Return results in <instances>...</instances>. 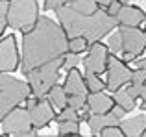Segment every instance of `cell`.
<instances>
[{"mask_svg": "<svg viewBox=\"0 0 146 137\" xmlns=\"http://www.w3.org/2000/svg\"><path fill=\"white\" fill-rule=\"evenodd\" d=\"M68 54V37L59 22L50 17H39L30 32L22 33L21 68L24 74Z\"/></svg>", "mask_w": 146, "mask_h": 137, "instance_id": "6da1fadb", "label": "cell"}, {"mask_svg": "<svg viewBox=\"0 0 146 137\" xmlns=\"http://www.w3.org/2000/svg\"><path fill=\"white\" fill-rule=\"evenodd\" d=\"M56 15H57V21H59V26L65 30L68 39H72V37H85L91 45L102 41L104 37L109 35L118 26L117 19L111 17L106 9H100L93 15H87V13L74 9L68 4V6L57 9Z\"/></svg>", "mask_w": 146, "mask_h": 137, "instance_id": "7a4b0ae2", "label": "cell"}, {"mask_svg": "<svg viewBox=\"0 0 146 137\" xmlns=\"http://www.w3.org/2000/svg\"><path fill=\"white\" fill-rule=\"evenodd\" d=\"M32 96V89L26 82L9 74H0V122L19 104Z\"/></svg>", "mask_w": 146, "mask_h": 137, "instance_id": "3957f363", "label": "cell"}, {"mask_svg": "<svg viewBox=\"0 0 146 137\" xmlns=\"http://www.w3.org/2000/svg\"><path fill=\"white\" fill-rule=\"evenodd\" d=\"M65 63V56L63 58H57L54 61L46 63V65L39 67V68H33L32 72L26 74L28 78V85L32 89V94L37 98H46V94L50 93L54 85H57L59 82V70L63 68Z\"/></svg>", "mask_w": 146, "mask_h": 137, "instance_id": "277c9868", "label": "cell"}, {"mask_svg": "<svg viewBox=\"0 0 146 137\" xmlns=\"http://www.w3.org/2000/svg\"><path fill=\"white\" fill-rule=\"evenodd\" d=\"M39 17L41 15L37 0H9V9L6 17L9 28L26 33L37 24Z\"/></svg>", "mask_w": 146, "mask_h": 137, "instance_id": "5b68a950", "label": "cell"}, {"mask_svg": "<svg viewBox=\"0 0 146 137\" xmlns=\"http://www.w3.org/2000/svg\"><path fill=\"white\" fill-rule=\"evenodd\" d=\"M118 33L122 39V52L124 61H135L146 50V32L144 28H128L118 26Z\"/></svg>", "mask_w": 146, "mask_h": 137, "instance_id": "8992f818", "label": "cell"}, {"mask_svg": "<svg viewBox=\"0 0 146 137\" xmlns=\"http://www.w3.org/2000/svg\"><path fill=\"white\" fill-rule=\"evenodd\" d=\"M131 74L133 70L126 65L124 59L117 58V56H111L109 63H107V70H106V89L111 93H117L120 91L124 85H128L131 82Z\"/></svg>", "mask_w": 146, "mask_h": 137, "instance_id": "52a82bcc", "label": "cell"}, {"mask_svg": "<svg viewBox=\"0 0 146 137\" xmlns=\"http://www.w3.org/2000/svg\"><path fill=\"white\" fill-rule=\"evenodd\" d=\"M109 58H111V52H109L107 45H104L102 41L93 43L91 48L87 50V56L83 58L85 74H100V72H106Z\"/></svg>", "mask_w": 146, "mask_h": 137, "instance_id": "ba28073f", "label": "cell"}, {"mask_svg": "<svg viewBox=\"0 0 146 137\" xmlns=\"http://www.w3.org/2000/svg\"><path fill=\"white\" fill-rule=\"evenodd\" d=\"M21 65V54H19L17 39L13 33L0 39V74L15 72Z\"/></svg>", "mask_w": 146, "mask_h": 137, "instance_id": "9c48e42d", "label": "cell"}, {"mask_svg": "<svg viewBox=\"0 0 146 137\" xmlns=\"http://www.w3.org/2000/svg\"><path fill=\"white\" fill-rule=\"evenodd\" d=\"M0 124H2V132L6 135H15V134H21V132L33 130L28 109L21 108V106H17L15 109H11V111L4 117V120Z\"/></svg>", "mask_w": 146, "mask_h": 137, "instance_id": "30bf717a", "label": "cell"}, {"mask_svg": "<svg viewBox=\"0 0 146 137\" xmlns=\"http://www.w3.org/2000/svg\"><path fill=\"white\" fill-rule=\"evenodd\" d=\"M28 113H30V120H32L33 130H43V128H46L48 124L57 117L54 106L50 104L46 98H41L33 108L28 109Z\"/></svg>", "mask_w": 146, "mask_h": 137, "instance_id": "8fae6325", "label": "cell"}, {"mask_svg": "<svg viewBox=\"0 0 146 137\" xmlns=\"http://www.w3.org/2000/svg\"><path fill=\"white\" fill-rule=\"evenodd\" d=\"M117 22L118 26H128V28H139L143 22H146V13L139 6H122L120 11L117 13Z\"/></svg>", "mask_w": 146, "mask_h": 137, "instance_id": "7c38bea8", "label": "cell"}, {"mask_svg": "<svg viewBox=\"0 0 146 137\" xmlns=\"http://www.w3.org/2000/svg\"><path fill=\"white\" fill-rule=\"evenodd\" d=\"M115 106L113 96H109L107 93H89L87 94V109L93 115H107L111 113Z\"/></svg>", "mask_w": 146, "mask_h": 137, "instance_id": "4fadbf2b", "label": "cell"}, {"mask_svg": "<svg viewBox=\"0 0 146 137\" xmlns=\"http://www.w3.org/2000/svg\"><path fill=\"white\" fill-rule=\"evenodd\" d=\"M63 89L68 96H87V85H85V76L78 70V68H72L68 70L67 78H65Z\"/></svg>", "mask_w": 146, "mask_h": 137, "instance_id": "5bb4252c", "label": "cell"}, {"mask_svg": "<svg viewBox=\"0 0 146 137\" xmlns=\"http://www.w3.org/2000/svg\"><path fill=\"white\" fill-rule=\"evenodd\" d=\"M118 128L124 132L126 137H141L143 132L146 130V117L137 115V117H131V119H122L118 122Z\"/></svg>", "mask_w": 146, "mask_h": 137, "instance_id": "9a60e30c", "label": "cell"}, {"mask_svg": "<svg viewBox=\"0 0 146 137\" xmlns=\"http://www.w3.org/2000/svg\"><path fill=\"white\" fill-rule=\"evenodd\" d=\"M118 122L120 120H117L111 113H107V115H91L89 119V128L91 132H93L94 135H100V132L106 130V128H111V126H118Z\"/></svg>", "mask_w": 146, "mask_h": 137, "instance_id": "2e32d148", "label": "cell"}, {"mask_svg": "<svg viewBox=\"0 0 146 137\" xmlns=\"http://www.w3.org/2000/svg\"><path fill=\"white\" fill-rule=\"evenodd\" d=\"M46 100L54 106V109H57V111H63L65 108H68V94L65 93L63 85H59V83L50 89V93L46 94Z\"/></svg>", "mask_w": 146, "mask_h": 137, "instance_id": "e0dca14e", "label": "cell"}, {"mask_svg": "<svg viewBox=\"0 0 146 137\" xmlns=\"http://www.w3.org/2000/svg\"><path fill=\"white\" fill-rule=\"evenodd\" d=\"M113 100H115V104L117 106H120L122 109H124L126 113L128 111H133L135 109V98H131L128 93H126V89H120V91H117V93L113 94Z\"/></svg>", "mask_w": 146, "mask_h": 137, "instance_id": "ac0fdd59", "label": "cell"}, {"mask_svg": "<svg viewBox=\"0 0 146 137\" xmlns=\"http://www.w3.org/2000/svg\"><path fill=\"white\" fill-rule=\"evenodd\" d=\"M57 135L78 137L80 135V122L78 120H63V122H57Z\"/></svg>", "mask_w": 146, "mask_h": 137, "instance_id": "d6986e66", "label": "cell"}, {"mask_svg": "<svg viewBox=\"0 0 146 137\" xmlns=\"http://www.w3.org/2000/svg\"><path fill=\"white\" fill-rule=\"evenodd\" d=\"M91 48V43L85 39V37H72L68 39V52L70 54H82V52H87Z\"/></svg>", "mask_w": 146, "mask_h": 137, "instance_id": "ffe728a7", "label": "cell"}, {"mask_svg": "<svg viewBox=\"0 0 146 137\" xmlns=\"http://www.w3.org/2000/svg\"><path fill=\"white\" fill-rule=\"evenodd\" d=\"M83 76H85L87 93H102L106 89V82L98 78V74H83Z\"/></svg>", "mask_w": 146, "mask_h": 137, "instance_id": "44dd1931", "label": "cell"}, {"mask_svg": "<svg viewBox=\"0 0 146 137\" xmlns=\"http://www.w3.org/2000/svg\"><path fill=\"white\" fill-rule=\"evenodd\" d=\"M107 47H109V52L113 56H117L118 52H122V39H120V33H111L109 37V43H107Z\"/></svg>", "mask_w": 146, "mask_h": 137, "instance_id": "7402d4cb", "label": "cell"}, {"mask_svg": "<svg viewBox=\"0 0 146 137\" xmlns=\"http://www.w3.org/2000/svg\"><path fill=\"white\" fill-rule=\"evenodd\" d=\"M57 122H63V120H78L80 122V113L72 108H65L63 111H59V115L56 117Z\"/></svg>", "mask_w": 146, "mask_h": 137, "instance_id": "603a6c76", "label": "cell"}, {"mask_svg": "<svg viewBox=\"0 0 146 137\" xmlns=\"http://www.w3.org/2000/svg\"><path fill=\"white\" fill-rule=\"evenodd\" d=\"M70 2H74V0H44L43 9L44 11H57V9H61V7L68 6Z\"/></svg>", "mask_w": 146, "mask_h": 137, "instance_id": "cb8c5ba5", "label": "cell"}, {"mask_svg": "<svg viewBox=\"0 0 146 137\" xmlns=\"http://www.w3.org/2000/svg\"><path fill=\"white\" fill-rule=\"evenodd\" d=\"M85 106H87V96H68V108L80 111Z\"/></svg>", "mask_w": 146, "mask_h": 137, "instance_id": "d4e9b609", "label": "cell"}, {"mask_svg": "<svg viewBox=\"0 0 146 137\" xmlns=\"http://www.w3.org/2000/svg\"><path fill=\"white\" fill-rule=\"evenodd\" d=\"M98 137H126V135H124V132H122L118 126H111V128H106V130H102Z\"/></svg>", "mask_w": 146, "mask_h": 137, "instance_id": "484cf974", "label": "cell"}, {"mask_svg": "<svg viewBox=\"0 0 146 137\" xmlns=\"http://www.w3.org/2000/svg\"><path fill=\"white\" fill-rule=\"evenodd\" d=\"M80 63V58L76 54H70L68 52L67 56H65V63H63V68H67V70H72V68H76Z\"/></svg>", "mask_w": 146, "mask_h": 137, "instance_id": "4316f807", "label": "cell"}, {"mask_svg": "<svg viewBox=\"0 0 146 137\" xmlns=\"http://www.w3.org/2000/svg\"><path fill=\"white\" fill-rule=\"evenodd\" d=\"M111 115H113L117 120H122V119H124V115H126V111L120 108V106L115 104V106H113V109H111Z\"/></svg>", "mask_w": 146, "mask_h": 137, "instance_id": "83f0119b", "label": "cell"}, {"mask_svg": "<svg viewBox=\"0 0 146 137\" xmlns=\"http://www.w3.org/2000/svg\"><path fill=\"white\" fill-rule=\"evenodd\" d=\"M9 9V0H0V17H7Z\"/></svg>", "mask_w": 146, "mask_h": 137, "instance_id": "f1b7e54d", "label": "cell"}, {"mask_svg": "<svg viewBox=\"0 0 146 137\" xmlns=\"http://www.w3.org/2000/svg\"><path fill=\"white\" fill-rule=\"evenodd\" d=\"M37 130H28V132H21V134H15L13 137H37Z\"/></svg>", "mask_w": 146, "mask_h": 137, "instance_id": "f546056e", "label": "cell"}, {"mask_svg": "<svg viewBox=\"0 0 146 137\" xmlns=\"http://www.w3.org/2000/svg\"><path fill=\"white\" fill-rule=\"evenodd\" d=\"M91 115L93 113L89 111V109H83L82 113H80V120H83V122H89V119H91Z\"/></svg>", "mask_w": 146, "mask_h": 137, "instance_id": "4dcf8cb0", "label": "cell"}, {"mask_svg": "<svg viewBox=\"0 0 146 137\" xmlns=\"http://www.w3.org/2000/svg\"><path fill=\"white\" fill-rule=\"evenodd\" d=\"M113 2H115V0H96V4H98L100 7H104V9H106L107 6H111Z\"/></svg>", "mask_w": 146, "mask_h": 137, "instance_id": "1f68e13d", "label": "cell"}, {"mask_svg": "<svg viewBox=\"0 0 146 137\" xmlns=\"http://www.w3.org/2000/svg\"><path fill=\"white\" fill-rule=\"evenodd\" d=\"M7 28V21H6V17H0V35L4 33V30Z\"/></svg>", "mask_w": 146, "mask_h": 137, "instance_id": "d6a6232c", "label": "cell"}, {"mask_svg": "<svg viewBox=\"0 0 146 137\" xmlns=\"http://www.w3.org/2000/svg\"><path fill=\"white\" fill-rule=\"evenodd\" d=\"M139 98H143V100H146V83L143 85V89H141V96Z\"/></svg>", "mask_w": 146, "mask_h": 137, "instance_id": "836d02e7", "label": "cell"}, {"mask_svg": "<svg viewBox=\"0 0 146 137\" xmlns=\"http://www.w3.org/2000/svg\"><path fill=\"white\" fill-rule=\"evenodd\" d=\"M118 2H120L122 6H128V4H129V0H118Z\"/></svg>", "mask_w": 146, "mask_h": 137, "instance_id": "e575fe53", "label": "cell"}, {"mask_svg": "<svg viewBox=\"0 0 146 137\" xmlns=\"http://www.w3.org/2000/svg\"><path fill=\"white\" fill-rule=\"evenodd\" d=\"M141 109H143V111H146V100H143V104H141Z\"/></svg>", "mask_w": 146, "mask_h": 137, "instance_id": "d590c367", "label": "cell"}, {"mask_svg": "<svg viewBox=\"0 0 146 137\" xmlns=\"http://www.w3.org/2000/svg\"><path fill=\"white\" fill-rule=\"evenodd\" d=\"M37 137H63V135H37ZM80 137V135H78Z\"/></svg>", "mask_w": 146, "mask_h": 137, "instance_id": "8d00e7d4", "label": "cell"}, {"mask_svg": "<svg viewBox=\"0 0 146 137\" xmlns=\"http://www.w3.org/2000/svg\"><path fill=\"white\" fill-rule=\"evenodd\" d=\"M141 137H146V130H144V132H143V135H141Z\"/></svg>", "mask_w": 146, "mask_h": 137, "instance_id": "74e56055", "label": "cell"}, {"mask_svg": "<svg viewBox=\"0 0 146 137\" xmlns=\"http://www.w3.org/2000/svg\"><path fill=\"white\" fill-rule=\"evenodd\" d=\"M0 137H9V135H6V134H2V135H0Z\"/></svg>", "mask_w": 146, "mask_h": 137, "instance_id": "f35d334b", "label": "cell"}, {"mask_svg": "<svg viewBox=\"0 0 146 137\" xmlns=\"http://www.w3.org/2000/svg\"><path fill=\"white\" fill-rule=\"evenodd\" d=\"M91 137H98V135H91Z\"/></svg>", "mask_w": 146, "mask_h": 137, "instance_id": "ab89813d", "label": "cell"}, {"mask_svg": "<svg viewBox=\"0 0 146 137\" xmlns=\"http://www.w3.org/2000/svg\"><path fill=\"white\" fill-rule=\"evenodd\" d=\"M144 32H146V28H144Z\"/></svg>", "mask_w": 146, "mask_h": 137, "instance_id": "60d3db41", "label": "cell"}]
</instances>
